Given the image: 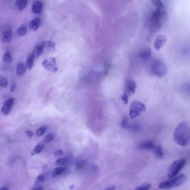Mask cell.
Returning <instances> with one entry per match:
<instances>
[{
    "instance_id": "obj_1",
    "label": "cell",
    "mask_w": 190,
    "mask_h": 190,
    "mask_svg": "<svg viewBox=\"0 0 190 190\" xmlns=\"http://www.w3.org/2000/svg\"><path fill=\"white\" fill-rule=\"evenodd\" d=\"M190 138V127L188 123H180L175 129L173 134L175 142L181 146H185L189 143Z\"/></svg>"
},
{
    "instance_id": "obj_2",
    "label": "cell",
    "mask_w": 190,
    "mask_h": 190,
    "mask_svg": "<svg viewBox=\"0 0 190 190\" xmlns=\"http://www.w3.org/2000/svg\"><path fill=\"white\" fill-rule=\"evenodd\" d=\"M186 175L181 174L171 178L168 181L162 182L159 185V188L162 189H170L181 186L186 182Z\"/></svg>"
},
{
    "instance_id": "obj_3",
    "label": "cell",
    "mask_w": 190,
    "mask_h": 190,
    "mask_svg": "<svg viewBox=\"0 0 190 190\" xmlns=\"http://www.w3.org/2000/svg\"><path fill=\"white\" fill-rule=\"evenodd\" d=\"M186 163V160L185 158H181L175 160L170 165L168 170V176L171 178L176 176L181 172Z\"/></svg>"
},
{
    "instance_id": "obj_4",
    "label": "cell",
    "mask_w": 190,
    "mask_h": 190,
    "mask_svg": "<svg viewBox=\"0 0 190 190\" xmlns=\"http://www.w3.org/2000/svg\"><path fill=\"white\" fill-rule=\"evenodd\" d=\"M146 109L144 103L139 101H134L130 104L129 115L131 119L133 120L140 116Z\"/></svg>"
},
{
    "instance_id": "obj_5",
    "label": "cell",
    "mask_w": 190,
    "mask_h": 190,
    "mask_svg": "<svg viewBox=\"0 0 190 190\" xmlns=\"http://www.w3.org/2000/svg\"><path fill=\"white\" fill-rule=\"evenodd\" d=\"M167 68L166 65L160 61L154 62L151 67V72L153 75L159 77H163L166 74Z\"/></svg>"
},
{
    "instance_id": "obj_6",
    "label": "cell",
    "mask_w": 190,
    "mask_h": 190,
    "mask_svg": "<svg viewBox=\"0 0 190 190\" xmlns=\"http://www.w3.org/2000/svg\"><path fill=\"white\" fill-rule=\"evenodd\" d=\"M42 66L49 71L55 73L58 71L56 60L54 57L47 59L42 63Z\"/></svg>"
},
{
    "instance_id": "obj_7",
    "label": "cell",
    "mask_w": 190,
    "mask_h": 190,
    "mask_svg": "<svg viewBox=\"0 0 190 190\" xmlns=\"http://www.w3.org/2000/svg\"><path fill=\"white\" fill-rule=\"evenodd\" d=\"M137 88V83L132 80L127 81L125 85L123 93L128 96L135 94Z\"/></svg>"
},
{
    "instance_id": "obj_8",
    "label": "cell",
    "mask_w": 190,
    "mask_h": 190,
    "mask_svg": "<svg viewBox=\"0 0 190 190\" xmlns=\"http://www.w3.org/2000/svg\"><path fill=\"white\" fill-rule=\"evenodd\" d=\"M15 101V99L11 98L5 101L1 110L2 113L4 115L7 116L9 113Z\"/></svg>"
},
{
    "instance_id": "obj_9",
    "label": "cell",
    "mask_w": 190,
    "mask_h": 190,
    "mask_svg": "<svg viewBox=\"0 0 190 190\" xmlns=\"http://www.w3.org/2000/svg\"><path fill=\"white\" fill-rule=\"evenodd\" d=\"M167 41L166 37L165 35H160L156 39L154 46L156 50L159 51L166 43Z\"/></svg>"
},
{
    "instance_id": "obj_10",
    "label": "cell",
    "mask_w": 190,
    "mask_h": 190,
    "mask_svg": "<svg viewBox=\"0 0 190 190\" xmlns=\"http://www.w3.org/2000/svg\"><path fill=\"white\" fill-rule=\"evenodd\" d=\"M43 5L42 3L40 1H35L32 4V10L34 14H39L42 12Z\"/></svg>"
},
{
    "instance_id": "obj_11",
    "label": "cell",
    "mask_w": 190,
    "mask_h": 190,
    "mask_svg": "<svg viewBox=\"0 0 190 190\" xmlns=\"http://www.w3.org/2000/svg\"><path fill=\"white\" fill-rule=\"evenodd\" d=\"M44 50L48 51H53L55 50V44L53 42L50 40L44 41L41 44Z\"/></svg>"
},
{
    "instance_id": "obj_12",
    "label": "cell",
    "mask_w": 190,
    "mask_h": 190,
    "mask_svg": "<svg viewBox=\"0 0 190 190\" xmlns=\"http://www.w3.org/2000/svg\"><path fill=\"white\" fill-rule=\"evenodd\" d=\"M12 31L11 28L6 29L3 33L2 40L4 43H7L10 41L12 37Z\"/></svg>"
},
{
    "instance_id": "obj_13",
    "label": "cell",
    "mask_w": 190,
    "mask_h": 190,
    "mask_svg": "<svg viewBox=\"0 0 190 190\" xmlns=\"http://www.w3.org/2000/svg\"><path fill=\"white\" fill-rule=\"evenodd\" d=\"M41 23V21L40 18H36L33 19L29 23V27L33 31H37L40 27Z\"/></svg>"
},
{
    "instance_id": "obj_14",
    "label": "cell",
    "mask_w": 190,
    "mask_h": 190,
    "mask_svg": "<svg viewBox=\"0 0 190 190\" xmlns=\"http://www.w3.org/2000/svg\"><path fill=\"white\" fill-rule=\"evenodd\" d=\"M156 146L154 142L152 141H147L144 142L140 146V148L143 149L147 150H154Z\"/></svg>"
},
{
    "instance_id": "obj_15",
    "label": "cell",
    "mask_w": 190,
    "mask_h": 190,
    "mask_svg": "<svg viewBox=\"0 0 190 190\" xmlns=\"http://www.w3.org/2000/svg\"><path fill=\"white\" fill-rule=\"evenodd\" d=\"M26 70V66L24 64L19 63L16 68V75L19 77L22 76L25 73Z\"/></svg>"
},
{
    "instance_id": "obj_16",
    "label": "cell",
    "mask_w": 190,
    "mask_h": 190,
    "mask_svg": "<svg viewBox=\"0 0 190 190\" xmlns=\"http://www.w3.org/2000/svg\"><path fill=\"white\" fill-rule=\"evenodd\" d=\"M44 51V49L41 45L38 46L34 48L31 54L33 56L34 58H38L42 54Z\"/></svg>"
},
{
    "instance_id": "obj_17",
    "label": "cell",
    "mask_w": 190,
    "mask_h": 190,
    "mask_svg": "<svg viewBox=\"0 0 190 190\" xmlns=\"http://www.w3.org/2000/svg\"><path fill=\"white\" fill-rule=\"evenodd\" d=\"M28 1L25 0H19L16 1L15 5L18 9L20 11H22L27 6Z\"/></svg>"
},
{
    "instance_id": "obj_18",
    "label": "cell",
    "mask_w": 190,
    "mask_h": 190,
    "mask_svg": "<svg viewBox=\"0 0 190 190\" xmlns=\"http://www.w3.org/2000/svg\"><path fill=\"white\" fill-rule=\"evenodd\" d=\"M155 155L157 158L159 159L163 158L164 154L162 147L160 145L156 146L154 150Z\"/></svg>"
},
{
    "instance_id": "obj_19",
    "label": "cell",
    "mask_w": 190,
    "mask_h": 190,
    "mask_svg": "<svg viewBox=\"0 0 190 190\" xmlns=\"http://www.w3.org/2000/svg\"><path fill=\"white\" fill-rule=\"evenodd\" d=\"M27 31V28L25 25H22L19 27L16 31V33L19 36H24L26 35Z\"/></svg>"
},
{
    "instance_id": "obj_20",
    "label": "cell",
    "mask_w": 190,
    "mask_h": 190,
    "mask_svg": "<svg viewBox=\"0 0 190 190\" xmlns=\"http://www.w3.org/2000/svg\"><path fill=\"white\" fill-rule=\"evenodd\" d=\"M34 59L35 58L32 54L29 56L26 64V67L28 69L30 70L32 68L34 65Z\"/></svg>"
},
{
    "instance_id": "obj_21",
    "label": "cell",
    "mask_w": 190,
    "mask_h": 190,
    "mask_svg": "<svg viewBox=\"0 0 190 190\" xmlns=\"http://www.w3.org/2000/svg\"><path fill=\"white\" fill-rule=\"evenodd\" d=\"M44 148V146L43 145H37L34 148V150H33L31 152V155L34 156L37 154L40 153L41 151H42L43 150Z\"/></svg>"
},
{
    "instance_id": "obj_22",
    "label": "cell",
    "mask_w": 190,
    "mask_h": 190,
    "mask_svg": "<svg viewBox=\"0 0 190 190\" xmlns=\"http://www.w3.org/2000/svg\"><path fill=\"white\" fill-rule=\"evenodd\" d=\"M151 54V51L150 48L145 49L141 53L140 56L142 58L146 59L149 57Z\"/></svg>"
},
{
    "instance_id": "obj_23",
    "label": "cell",
    "mask_w": 190,
    "mask_h": 190,
    "mask_svg": "<svg viewBox=\"0 0 190 190\" xmlns=\"http://www.w3.org/2000/svg\"><path fill=\"white\" fill-rule=\"evenodd\" d=\"M151 187V185L150 183H144L137 187L135 190H149L150 189Z\"/></svg>"
},
{
    "instance_id": "obj_24",
    "label": "cell",
    "mask_w": 190,
    "mask_h": 190,
    "mask_svg": "<svg viewBox=\"0 0 190 190\" xmlns=\"http://www.w3.org/2000/svg\"><path fill=\"white\" fill-rule=\"evenodd\" d=\"M65 168L63 167H58L54 170L53 176H56L62 174L65 171Z\"/></svg>"
},
{
    "instance_id": "obj_25",
    "label": "cell",
    "mask_w": 190,
    "mask_h": 190,
    "mask_svg": "<svg viewBox=\"0 0 190 190\" xmlns=\"http://www.w3.org/2000/svg\"><path fill=\"white\" fill-rule=\"evenodd\" d=\"M11 60H12V56H11V52H6L4 55L3 61L5 63H9L11 62Z\"/></svg>"
},
{
    "instance_id": "obj_26",
    "label": "cell",
    "mask_w": 190,
    "mask_h": 190,
    "mask_svg": "<svg viewBox=\"0 0 190 190\" xmlns=\"http://www.w3.org/2000/svg\"><path fill=\"white\" fill-rule=\"evenodd\" d=\"M87 162L86 160H81L77 162L75 166L77 169H81L84 167L86 165Z\"/></svg>"
},
{
    "instance_id": "obj_27",
    "label": "cell",
    "mask_w": 190,
    "mask_h": 190,
    "mask_svg": "<svg viewBox=\"0 0 190 190\" xmlns=\"http://www.w3.org/2000/svg\"><path fill=\"white\" fill-rule=\"evenodd\" d=\"M152 4L155 6H156L157 8H163L164 4L161 1H158V0H155L152 1Z\"/></svg>"
},
{
    "instance_id": "obj_28",
    "label": "cell",
    "mask_w": 190,
    "mask_h": 190,
    "mask_svg": "<svg viewBox=\"0 0 190 190\" xmlns=\"http://www.w3.org/2000/svg\"><path fill=\"white\" fill-rule=\"evenodd\" d=\"M8 85V81L6 78H3L0 80V86L2 88L7 87Z\"/></svg>"
},
{
    "instance_id": "obj_29",
    "label": "cell",
    "mask_w": 190,
    "mask_h": 190,
    "mask_svg": "<svg viewBox=\"0 0 190 190\" xmlns=\"http://www.w3.org/2000/svg\"><path fill=\"white\" fill-rule=\"evenodd\" d=\"M66 162L67 160L65 159L61 158L58 159L56 161L55 164L57 165V166L63 165L66 163Z\"/></svg>"
},
{
    "instance_id": "obj_30",
    "label": "cell",
    "mask_w": 190,
    "mask_h": 190,
    "mask_svg": "<svg viewBox=\"0 0 190 190\" xmlns=\"http://www.w3.org/2000/svg\"><path fill=\"white\" fill-rule=\"evenodd\" d=\"M46 129V128L45 127H41L40 128L38 129V130L37 131V132H36V135L39 136H41L43 135L44 133L45 132Z\"/></svg>"
},
{
    "instance_id": "obj_31",
    "label": "cell",
    "mask_w": 190,
    "mask_h": 190,
    "mask_svg": "<svg viewBox=\"0 0 190 190\" xmlns=\"http://www.w3.org/2000/svg\"><path fill=\"white\" fill-rule=\"evenodd\" d=\"M54 136L53 134H49L46 136L45 139H44V142L47 143V142H50L53 140Z\"/></svg>"
},
{
    "instance_id": "obj_32",
    "label": "cell",
    "mask_w": 190,
    "mask_h": 190,
    "mask_svg": "<svg viewBox=\"0 0 190 190\" xmlns=\"http://www.w3.org/2000/svg\"><path fill=\"white\" fill-rule=\"evenodd\" d=\"M122 126L124 128H127L129 126V121L127 118H124L123 120Z\"/></svg>"
},
{
    "instance_id": "obj_33",
    "label": "cell",
    "mask_w": 190,
    "mask_h": 190,
    "mask_svg": "<svg viewBox=\"0 0 190 190\" xmlns=\"http://www.w3.org/2000/svg\"><path fill=\"white\" fill-rule=\"evenodd\" d=\"M121 99L125 104H127L129 102V97L126 94L123 93L121 96Z\"/></svg>"
},
{
    "instance_id": "obj_34",
    "label": "cell",
    "mask_w": 190,
    "mask_h": 190,
    "mask_svg": "<svg viewBox=\"0 0 190 190\" xmlns=\"http://www.w3.org/2000/svg\"><path fill=\"white\" fill-rule=\"evenodd\" d=\"M44 179V176L42 175H39V176L37 177V178H36L35 183H38L41 182H42L43 181Z\"/></svg>"
},
{
    "instance_id": "obj_35",
    "label": "cell",
    "mask_w": 190,
    "mask_h": 190,
    "mask_svg": "<svg viewBox=\"0 0 190 190\" xmlns=\"http://www.w3.org/2000/svg\"><path fill=\"white\" fill-rule=\"evenodd\" d=\"M16 87V83L15 81H12L11 83V91L13 92L15 91Z\"/></svg>"
},
{
    "instance_id": "obj_36",
    "label": "cell",
    "mask_w": 190,
    "mask_h": 190,
    "mask_svg": "<svg viewBox=\"0 0 190 190\" xmlns=\"http://www.w3.org/2000/svg\"><path fill=\"white\" fill-rule=\"evenodd\" d=\"M26 133L29 138H31L33 136V133L31 131L29 130H26Z\"/></svg>"
},
{
    "instance_id": "obj_37",
    "label": "cell",
    "mask_w": 190,
    "mask_h": 190,
    "mask_svg": "<svg viewBox=\"0 0 190 190\" xmlns=\"http://www.w3.org/2000/svg\"><path fill=\"white\" fill-rule=\"evenodd\" d=\"M64 154V152L63 150H59L55 152L54 155L56 156H59L63 155Z\"/></svg>"
},
{
    "instance_id": "obj_38",
    "label": "cell",
    "mask_w": 190,
    "mask_h": 190,
    "mask_svg": "<svg viewBox=\"0 0 190 190\" xmlns=\"http://www.w3.org/2000/svg\"><path fill=\"white\" fill-rule=\"evenodd\" d=\"M115 186L113 185L109 187L106 188V189L104 190H115Z\"/></svg>"
},
{
    "instance_id": "obj_39",
    "label": "cell",
    "mask_w": 190,
    "mask_h": 190,
    "mask_svg": "<svg viewBox=\"0 0 190 190\" xmlns=\"http://www.w3.org/2000/svg\"><path fill=\"white\" fill-rule=\"evenodd\" d=\"M44 188L43 187L40 186L38 187L34 188V189H32V190H43Z\"/></svg>"
},
{
    "instance_id": "obj_40",
    "label": "cell",
    "mask_w": 190,
    "mask_h": 190,
    "mask_svg": "<svg viewBox=\"0 0 190 190\" xmlns=\"http://www.w3.org/2000/svg\"><path fill=\"white\" fill-rule=\"evenodd\" d=\"M0 190H9V189L8 187L4 186L0 188Z\"/></svg>"
},
{
    "instance_id": "obj_41",
    "label": "cell",
    "mask_w": 190,
    "mask_h": 190,
    "mask_svg": "<svg viewBox=\"0 0 190 190\" xmlns=\"http://www.w3.org/2000/svg\"><path fill=\"white\" fill-rule=\"evenodd\" d=\"M74 186V185H72L70 187V188H71V189H72V188H73Z\"/></svg>"
}]
</instances>
